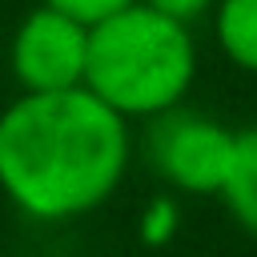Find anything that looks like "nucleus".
<instances>
[{"label": "nucleus", "mask_w": 257, "mask_h": 257, "mask_svg": "<svg viewBox=\"0 0 257 257\" xmlns=\"http://www.w3.org/2000/svg\"><path fill=\"white\" fill-rule=\"evenodd\" d=\"M128 169V128L84 84L24 92L0 112V189L36 221L104 205Z\"/></svg>", "instance_id": "obj_1"}, {"label": "nucleus", "mask_w": 257, "mask_h": 257, "mask_svg": "<svg viewBox=\"0 0 257 257\" xmlns=\"http://www.w3.org/2000/svg\"><path fill=\"white\" fill-rule=\"evenodd\" d=\"M197 76V44L185 20L145 0L100 20L88 36L84 88L120 116H161L181 104Z\"/></svg>", "instance_id": "obj_2"}, {"label": "nucleus", "mask_w": 257, "mask_h": 257, "mask_svg": "<svg viewBox=\"0 0 257 257\" xmlns=\"http://www.w3.org/2000/svg\"><path fill=\"white\" fill-rule=\"evenodd\" d=\"M88 36L92 28L40 4L28 12L12 36V72L24 92H64L80 88L88 72Z\"/></svg>", "instance_id": "obj_3"}, {"label": "nucleus", "mask_w": 257, "mask_h": 257, "mask_svg": "<svg viewBox=\"0 0 257 257\" xmlns=\"http://www.w3.org/2000/svg\"><path fill=\"white\" fill-rule=\"evenodd\" d=\"M233 137L237 133L217 124L213 116L169 108L149 133V161L169 185L185 193H221Z\"/></svg>", "instance_id": "obj_4"}, {"label": "nucleus", "mask_w": 257, "mask_h": 257, "mask_svg": "<svg viewBox=\"0 0 257 257\" xmlns=\"http://www.w3.org/2000/svg\"><path fill=\"white\" fill-rule=\"evenodd\" d=\"M217 197L225 201L233 221L257 237V124H249L233 137V157H229Z\"/></svg>", "instance_id": "obj_5"}, {"label": "nucleus", "mask_w": 257, "mask_h": 257, "mask_svg": "<svg viewBox=\"0 0 257 257\" xmlns=\"http://www.w3.org/2000/svg\"><path fill=\"white\" fill-rule=\"evenodd\" d=\"M217 44L241 72H257V0H217Z\"/></svg>", "instance_id": "obj_6"}, {"label": "nucleus", "mask_w": 257, "mask_h": 257, "mask_svg": "<svg viewBox=\"0 0 257 257\" xmlns=\"http://www.w3.org/2000/svg\"><path fill=\"white\" fill-rule=\"evenodd\" d=\"M44 4L56 8V12H64V16H72V20H80V24H88V28H96L100 20L124 12V8H133L141 0H44Z\"/></svg>", "instance_id": "obj_7"}, {"label": "nucleus", "mask_w": 257, "mask_h": 257, "mask_svg": "<svg viewBox=\"0 0 257 257\" xmlns=\"http://www.w3.org/2000/svg\"><path fill=\"white\" fill-rule=\"evenodd\" d=\"M145 4L157 8V12H165V16H173V20H189V16L209 12L217 0H145Z\"/></svg>", "instance_id": "obj_8"}]
</instances>
